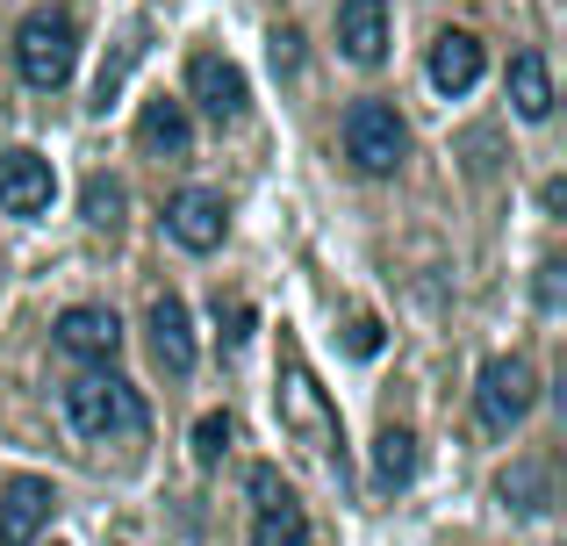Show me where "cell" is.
<instances>
[{"label":"cell","instance_id":"cell-1","mask_svg":"<svg viewBox=\"0 0 567 546\" xmlns=\"http://www.w3.org/2000/svg\"><path fill=\"white\" fill-rule=\"evenodd\" d=\"M65 424L86 446H115V439H144V395L123 374H80L65 381Z\"/></svg>","mask_w":567,"mask_h":546},{"label":"cell","instance_id":"cell-2","mask_svg":"<svg viewBox=\"0 0 567 546\" xmlns=\"http://www.w3.org/2000/svg\"><path fill=\"white\" fill-rule=\"evenodd\" d=\"M14 65H22L29 86L58 94V86L72 80V65H80V29H72V14H51V8L29 14V22L14 29Z\"/></svg>","mask_w":567,"mask_h":546},{"label":"cell","instance_id":"cell-3","mask_svg":"<svg viewBox=\"0 0 567 546\" xmlns=\"http://www.w3.org/2000/svg\"><path fill=\"white\" fill-rule=\"evenodd\" d=\"M346 158L367 173V181H388V173L410 158V130L388 101H352L346 109Z\"/></svg>","mask_w":567,"mask_h":546},{"label":"cell","instance_id":"cell-4","mask_svg":"<svg viewBox=\"0 0 567 546\" xmlns=\"http://www.w3.org/2000/svg\"><path fill=\"white\" fill-rule=\"evenodd\" d=\"M532 403H539V374H532V360L503 352V360H488V367H482L474 410H482L488 432H511V424H525V418H532Z\"/></svg>","mask_w":567,"mask_h":546},{"label":"cell","instance_id":"cell-5","mask_svg":"<svg viewBox=\"0 0 567 546\" xmlns=\"http://www.w3.org/2000/svg\"><path fill=\"white\" fill-rule=\"evenodd\" d=\"M280 418H288V432H302L317 453H338V446H346V439H338V410L323 403L317 374H309L295 352H288V367H280Z\"/></svg>","mask_w":567,"mask_h":546},{"label":"cell","instance_id":"cell-6","mask_svg":"<svg viewBox=\"0 0 567 546\" xmlns=\"http://www.w3.org/2000/svg\"><path fill=\"white\" fill-rule=\"evenodd\" d=\"M251 546H309V518L274 467H251Z\"/></svg>","mask_w":567,"mask_h":546},{"label":"cell","instance_id":"cell-7","mask_svg":"<svg viewBox=\"0 0 567 546\" xmlns=\"http://www.w3.org/2000/svg\"><path fill=\"white\" fill-rule=\"evenodd\" d=\"M58 352L109 367L115 352H123V317H115V309H101V302H72L65 317H58Z\"/></svg>","mask_w":567,"mask_h":546},{"label":"cell","instance_id":"cell-8","mask_svg":"<svg viewBox=\"0 0 567 546\" xmlns=\"http://www.w3.org/2000/svg\"><path fill=\"white\" fill-rule=\"evenodd\" d=\"M166 230L187 253H216L223 230H230V209H223V195H208V187H181V195L166 202Z\"/></svg>","mask_w":567,"mask_h":546},{"label":"cell","instance_id":"cell-9","mask_svg":"<svg viewBox=\"0 0 567 546\" xmlns=\"http://www.w3.org/2000/svg\"><path fill=\"white\" fill-rule=\"evenodd\" d=\"M58 195V173L43 152H0V209L8 216H43Z\"/></svg>","mask_w":567,"mask_h":546},{"label":"cell","instance_id":"cell-10","mask_svg":"<svg viewBox=\"0 0 567 546\" xmlns=\"http://www.w3.org/2000/svg\"><path fill=\"white\" fill-rule=\"evenodd\" d=\"M51 511H58V490L43 475H14L8 490H0V546H29L51 525Z\"/></svg>","mask_w":567,"mask_h":546},{"label":"cell","instance_id":"cell-11","mask_svg":"<svg viewBox=\"0 0 567 546\" xmlns=\"http://www.w3.org/2000/svg\"><path fill=\"white\" fill-rule=\"evenodd\" d=\"M187 94L202 101V115H216V123H237V115H245V72L230 65V58H216V51H202L187 65Z\"/></svg>","mask_w":567,"mask_h":546},{"label":"cell","instance_id":"cell-12","mask_svg":"<svg viewBox=\"0 0 567 546\" xmlns=\"http://www.w3.org/2000/svg\"><path fill=\"white\" fill-rule=\"evenodd\" d=\"M338 51L352 65H381L388 58V0H338Z\"/></svg>","mask_w":567,"mask_h":546},{"label":"cell","instance_id":"cell-13","mask_svg":"<svg viewBox=\"0 0 567 546\" xmlns=\"http://www.w3.org/2000/svg\"><path fill=\"white\" fill-rule=\"evenodd\" d=\"M144 323H152V360L166 367L173 381L194 374V323H187V302H181V295H158Z\"/></svg>","mask_w":567,"mask_h":546},{"label":"cell","instance_id":"cell-14","mask_svg":"<svg viewBox=\"0 0 567 546\" xmlns=\"http://www.w3.org/2000/svg\"><path fill=\"white\" fill-rule=\"evenodd\" d=\"M482 37H474V29H445L439 43H431V86H439V94H467L474 80H482Z\"/></svg>","mask_w":567,"mask_h":546},{"label":"cell","instance_id":"cell-15","mask_svg":"<svg viewBox=\"0 0 567 546\" xmlns=\"http://www.w3.org/2000/svg\"><path fill=\"white\" fill-rule=\"evenodd\" d=\"M137 144L144 152H158V158H187V144H194V123H187V109L181 101H144L137 109Z\"/></svg>","mask_w":567,"mask_h":546},{"label":"cell","instance_id":"cell-16","mask_svg":"<svg viewBox=\"0 0 567 546\" xmlns=\"http://www.w3.org/2000/svg\"><path fill=\"white\" fill-rule=\"evenodd\" d=\"M511 109L525 123H546L554 115V72H546V51H517L511 58Z\"/></svg>","mask_w":567,"mask_h":546},{"label":"cell","instance_id":"cell-17","mask_svg":"<svg viewBox=\"0 0 567 546\" xmlns=\"http://www.w3.org/2000/svg\"><path fill=\"white\" fill-rule=\"evenodd\" d=\"M496 496H503L511 511H525V518H546V511H554V467H546V461H517V467H503Z\"/></svg>","mask_w":567,"mask_h":546},{"label":"cell","instance_id":"cell-18","mask_svg":"<svg viewBox=\"0 0 567 546\" xmlns=\"http://www.w3.org/2000/svg\"><path fill=\"white\" fill-rule=\"evenodd\" d=\"M410 475H416V439L402 432V424H388V432L374 439V490H410Z\"/></svg>","mask_w":567,"mask_h":546},{"label":"cell","instance_id":"cell-19","mask_svg":"<svg viewBox=\"0 0 567 546\" xmlns=\"http://www.w3.org/2000/svg\"><path fill=\"white\" fill-rule=\"evenodd\" d=\"M86 224H94V230H115V224H123V187H115L109 173H94V181H86Z\"/></svg>","mask_w":567,"mask_h":546},{"label":"cell","instance_id":"cell-20","mask_svg":"<svg viewBox=\"0 0 567 546\" xmlns=\"http://www.w3.org/2000/svg\"><path fill=\"white\" fill-rule=\"evenodd\" d=\"M230 439H237V424L223 418V410H216V418H202V424H194V461H202V467H216L223 453H230Z\"/></svg>","mask_w":567,"mask_h":546},{"label":"cell","instance_id":"cell-21","mask_svg":"<svg viewBox=\"0 0 567 546\" xmlns=\"http://www.w3.org/2000/svg\"><path fill=\"white\" fill-rule=\"evenodd\" d=\"M346 346L360 352V360H374V352H381V323H374V317H360V323H352V338H346Z\"/></svg>","mask_w":567,"mask_h":546},{"label":"cell","instance_id":"cell-22","mask_svg":"<svg viewBox=\"0 0 567 546\" xmlns=\"http://www.w3.org/2000/svg\"><path fill=\"white\" fill-rule=\"evenodd\" d=\"M295 43H302V37H295V29H280V37H274V65H280V72H295V58H302V51H295Z\"/></svg>","mask_w":567,"mask_h":546},{"label":"cell","instance_id":"cell-23","mask_svg":"<svg viewBox=\"0 0 567 546\" xmlns=\"http://www.w3.org/2000/svg\"><path fill=\"white\" fill-rule=\"evenodd\" d=\"M539 302H546V309H560V267H554V259L539 267Z\"/></svg>","mask_w":567,"mask_h":546}]
</instances>
